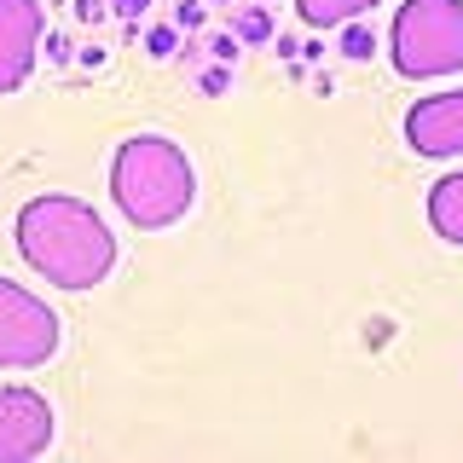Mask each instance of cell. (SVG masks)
<instances>
[{"mask_svg":"<svg viewBox=\"0 0 463 463\" xmlns=\"http://www.w3.org/2000/svg\"><path fill=\"white\" fill-rule=\"evenodd\" d=\"M18 255L29 272H41L52 289H93L110 279L116 267V232L93 203L70 192H41L18 209Z\"/></svg>","mask_w":463,"mask_h":463,"instance_id":"1","label":"cell"},{"mask_svg":"<svg viewBox=\"0 0 463 463\" xmlns=\"http://www.w3.org/2000/svg\"><path fill=\"white\" fill-rule=\"evenodd\" d=\"M371 6H383V0H296V18L307 29H342V24L365 18Z\"/></svg>","mask_w":463,"mask_h":463,"instance_id":"9","label":"cell"},{"mask_svg":"<svg viewBox=\"0 0 463 463\" xmlns=\"http://www.w3.org/2000/svg\"><path fill=\"white\" fill-rule=\"evenodd\" d=\"M180 24H203V6H197V0H180Z\"/></svg>","mask_w":463,"mask_h":463,"instance_id":"13","label":"cell"},{"mask_svg":"<svg viewBox=\"0 0 463 463\" xmlns=\"http://www.w3.org/2000/svg\"><path fill=\"white\" fill-rule=\"evenodd\" d=\"M110 203L134 232H168L197 203V168L180 139L128 134L110 156Z\"/></svg>","mask_w":463,"mask_h":463,"instance_id":"2","label":"cell"},{"mask_svg":"<svg viewBox=\"0 0 463 463\" xmlns=\"http://www.w3.org/2000/svg\"><path fill=\"white\" fill-rule=\"evenodd\" d=\"M388 52L405 81H440L463 70V0H405L388 29Z\"/></svg>","mask_w":463,"mask_h":463,"instance_id":"3","label":"cell"},{"mask_svg":"<svg viewBox=\"0 0 463 463\" xmlns=\"http://www.w3.org/2000/svg\"><path fill=\"white\" fill-rule=\"evenodd\" d=\"M238 35H243V41H267V18H260V12H250V18L238 24Z\"/></svg>","mask_w":463,"mask_h":463,"instance_id":"11","label":"cell"},{"mask_svg":"<svg viewBox=\"0 0 463 463\" xmlns=\"http://www.w3.org/2000/svg\"><path fill=\"white\" fill-rule=\"evenodd\" d=\"M342 52H347V58H371V52H376V35H371V29H359V18L342 24Z\"/></svg>","mask_w":463,"mask_h":463,"instance_id":"10","label":"cell"},{"mask_svg":"<svg viewBox=\"0 0 463 463\" xmlns=\"http://www.w3.org/2000/svg\"><path fill=\"white\" fill-rule=\"evenodd\" d=\"M151 52H156V58L174 52V35H168V29H156V35H151Z\"/></svg>","mask_w":463,"mask_h":463,"instance_id":"12","label":"cell"},{"mask_svg":"<svg viewBox=\"0 0 463 463\" xmlns=\"http://www.w3.org/2000/svg\"><path fill=\"white\" fill-rule=\"evenodd\" d=\"M116 6H122L128 18H134V12H145V0H116Z\"/></svg>","mask_w":463,"mask_h":463,"instance_id":"14","label":"cell"},{"mask_svg":"<svg viewBox=\"0 0 463 463\" xmlns=\"http://www.w3.org/2000/svg\"><path fill=\"white\" fill-rule=\"evenodd\" d=\"M405 145L417 156H463V87L417 99L405 110Z\"/></svg>","mask_w":463,"mask_h":463,"instance_id":"7","label":"cell"},{"mask_svg":"<svg viewBox=\"0 0 463 463\" xmlns=\"http://www.w3.org/2000/svg\"><path fill=\"white\" fill-rule=\"evenodd\" d=\"M41 29H47L41 0H0V99L18 93V87L35 76Z\"/></svg>","mask_w":463,"mask_h":463,"instance_id":"6","label":"cell"},{"mask_svg":"<svg viewBox=\"0 0 463 463\" xmlns=\"http://www.w3.org/2000/svg\"><path fill=\"white\" fill-rule=\"evenodd\" d=\"M429 226H434V238H440V243L463 250V168L429 185Z\"/></svg>","mask_w":463,"mask_h":463,"instance_id":"8","label":"cell"},{"mask_svg":"<svg viewBox=\"0 0 463 463\" xmlns=\"http://www.w3.org/2000/svg\"><path fill=\"white\" fill-rule=\"evenodd\" d=\"M58 417L35 388H0V463H29L52 446Z\"/></svg>","mask_w":463,"mask_h":463,"instance_id":"5","label":"cell"},{"mask_svg":"<svg viewBox=\"0 0 463 463\" xmlns=\"http://www.w3.org/2000/svg\"><path fill=\"white\" fill-rule=\"evenodd\" d=\"M58 342H64L58 313L35 296V289L0 279V371H35V365H47V359L58 354Z\"/></svg>","mask_w":463,"mask_h":463,"instance_id":"4","label":"cell"}]
</instances>
